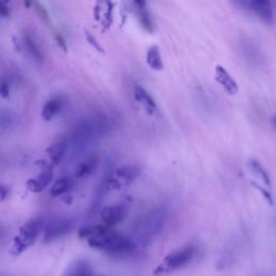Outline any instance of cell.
<instances>
[{
    "label": "cell",
    "instance_id": "1",
    "mask_svg": "<svg viewBox=\"0 0 276 276\" xmlns=\"http://www.w3.org/2000/svg\"><path fill=\"white\" fill-rule=\"evenodd\" d=\"M79 237L86 239L91 247L110 255H130L136 248L130 238L107 226L82 228L79 231Z\"/></svg>",
    "mask_w": 276,
    "mask_h": 276
},
{
    "label": "cell",
    "instance_id": "2",
    "mask_svg": "<svg viewBox=\"0 0 276 276\" xmlns=\"http://www.w3.org/2000/svg\"><path fill=\"white\" fill-rule=\"evenodd\" d=\"M166 208L159 206L148 212L138 222L136 234L141 244L148 245L157 237L164 227L166 219Z\"/></svg>",
    "mask_w": 276,
    "mask_h": 276
},
{
    "label": "cell",
    "instance_id": "3",
    "mask_svg": "<svg viewBox=\"0 0 276 276\" xmlns=\"http://www.w3.org/2000/svg\"><path fill=\"white\" fill-rule=\"evenodd\" d=\"M198 254V246L188 244L176 251L168 254L163 260V264L156 270V275H162L174 271H178L189 266Z\"/></svg>",
    "mask_w": 276,
    "mask_h": 276
},
{
    "label": "cell",
    "instance_id": "4",
    "mask_svg": "<svg viewBox=\"0 0 276 276\" xmlns=\"http://www.w3.org/2000/svg\"><path fill=\"white\" fill-rule=\"evenodd\" d=\"M43 229L44 221L41 218L31 219L22 226L19 229V235L15 238L14 241V248L16 249V253H21L31 245L39 235L43 232Z\"/></svg>",
    "mask_w": 276,
    "mask_h": 276
},
{
    "label": "cell",
    "instance_id": "5",
    "mask_svg": "<svg viewBox=\"0 0 276 276\" xmlns=\"http://www.w3.org/2000/svg\"><path fill=\"white\" fill-rule=\"evenodd\" d=\"M72 229L71 220L67 218H59L52 220L49 225L44 226L43 229V241L52 242L65 237Z\"/></svg>",
    "mask_w": 276,
    "mask_h": 276
},
{
    "label": "cell",
    "instance_id": "6",
    "mask_svg": "<svg viewBox=\"0 0 276 276\" xmlns=\"http://www.w3.org/2000/svg\"><path fill=\"white\" fill-rule=\"evenodd\" d=\"M127 215V207L124 204H113L104 207L100 212V218L107 227L117 226L122 222Z\"/></svg>",
    "mask_w": 276,
    "mask_h": 276
},
{
    "label": "cell",
    "instance_id": "7",
    "mask_svg": "<svg viewBox=\"0 0 276 276\" xmlns=\"http://www.w3.org/2000/svg\"><path fill=\"white\" fill-rule=\"evenodd\" d=\"M252 11H254L262 22L270 25L273 23L274 13L271 0H249Z\"/></svg>",
    "mask_w": 276,
    "mask_h": 276
},
{
    "label": "cell",
    "instance_id": "8",
    "mask_svg": "<svg viewBox=\"0 0 276 276\" xmlns=\"http://www.w3.org/2000/svg\"><path fill=\"white\" fill-rule=\"evenodd\" d=\"M215 79L216 81L222 86V89L228 93L229 95H235L239 92V85L235 82V80L228 72L225 67L221 65L216 66V70H215Z\"/></svg>",
    "mask_w": 276,
    "mask_h": 276
},
{
    "label": "cell",
    "instance_id": "9",
    "mask_svg": "<svg viewBox=\"0 0 276 276\" xmlns=\"http://www.w3.org/2000/svg\"><path fill=\"white\" fill-rule=\"evenodd\" d=\"M68 138L67 137H59L55 141L50 145L48 148V156L52 165H57L63 160L68 148Z\"/></svg>",
    "mask_w": 276,
    "mask_h": 276
},
{
    "label": "cell",
    "instance_id": "10",
    "mask_svg": "<svg viewBox=\"0 0 276 276\" xmlns=\"http://www.w3.org/2000/svg\"><path fill=\"white\" fill-rule=\"evenodd\" d=\"M52 179H53V171L49 167V168H45V170H43L41 173H39L36 177L28 179L26 186H27L29 191L38 193L44 190L45 188L50 185Z\"/></svg>",
    "mask_w": 276,
    "mask_h": 276
},
{
    "label": "cell",
    "instance_id": "11",
    "mask_svg": "<svg viewBox=\"0 0 276 276\" xmlns=\"http://www.w3.org/2000/svg\"><path fill=\"white\" fill-rule=\"evenodd\" d=\"M134 96H135L137 102L144 107V109L148 114H153L157 111L158 106L156 100L150 95L149 92H148L145 87L136 85L135 89H134Z\"/></svg>",
    "mask_w": 276,
    "mask_h": 276
},
{
    "label": "cell",
    "instance_id": "12",
    "mask_svg": "<svg viewBox=\"0 0 276 276\" xmlns=\"http://www.w3.org/2000/svg\"><path fill=\"white\" fill-rule=\"evenodd\" d=\"M99 163V158L96 154L86 157L83 161H81L75 170V176L77 178H85L96 170Z\"/></svg>",
    "mask_w": 276,
    "mask_h": 276
},
{
    "label": "cell",
    "instance_id": "13",
    "mask_svg": "<svg viewBox=\"0 0 276 276\" xmlns=\"http://www.w3.org/2000/svg\"><path fill=\"white\" fill-rule=\"evenodd\" d=\"M249 170H251V172L256 175L262 183H264L267 187L270 188L271 185H272V181H271V177H270V174H269L267 172V170L265 168V166L262 165L258 160L256 159H249L248 163H247Z\"/></svg>",
    "mask_w": 276,
    "mask_h": 276
},
{
    "label": "cell",
    "instance_id": "14",
    "mask_svg": "<svg viewBox=\"0 0 276 276\" xmlns=\"http://www.w3.org/2000/svg\"><path fill=\"white\" fill-rule=\"evenodd\" d=\"M141 173V170L134 164H125L117 168L116 171V176L120 179L125 180L126 183H131L139 177Z\"/></svg>",
    "mask_w": 276,
    "mask_h": 276
},
{
    "label": "cell",
    "instance_id": "15",
    "mask_svg": "<svg viewBox=\"0 0 276 276\" xmlns=\"http://www.w3.org/2000/svg\"><path fill=\"white\" fill-rule=\"evenodd\" d=\"M63 100L60 97H53L45 103L42 109V118L45 121H51L56 114L62 110Z\"/></svg>",
    "mask_w": 276,
    "mask_h": 276
},
{
    "label": "cell",
    "instance_id": "16",
    "mask_svg": "<svg viewBox=\"0 0 276 276\" xmlns=\"http://www.w3.org/2000/svg\"><path fill=\"white\" fill-rule=\"evenodd\" d=\"M147 63L153 70H162L163 69V62L162 56L158 46L153 45L149 48L147 52Z\"/></svg>",
    "mask_w": 276,
    "mask_h": 276
},
{
    "label": "cell",
    "instance_id": "17",
    "mask_svg": "<svg viewBox=\"0 0 276 276\" xmlns=\"http://www.w3.org/2000/svg\"><path fill=\"white\" fill-rule=\"evenodd\" d=\"M65 276H94V274L86 261H78L69 268Z\"/></svg>",
    "mask_w": 276,
    "mask_h": 276
},
{
    "label": "cell",
    "instance_id": "18",
    "mask_svg": "<svg viewBox=\"0 0 276 276\" xmlns=\"http://www.w3.org/2000/svg\"><path fill=\"white\" fill-rule=\"evenodd\" d=\"M71 187V181L68 178H60L57 181H55L54 185H53L52 189H51V194L52 197H60L64 193H66L70 189Z\"/></svg>",
    "mask_w": 276,
    "mask_h": 276
},
{
    "label": "cell",
    "instance_id": "19",
    "mask_svg": "<svg viewBox=\"0 0 276 276\" xmlns=\"http://www.w3.org/2000/svg\"><path fill=\"white\" fill-rule=\"evenodd\" d=\"M25 45L27 46V50L29 51L30 54L36 59H38L39 62L42 59V54H41V52H40L38 45L29 36L25 37Z\"/></svg>",
    "mask_w": 276,
    "mask_h": 276
},
{
    "label": "cell",
    "instance_id": "20",
    "mask_svg": "<svg viewBox=\"0 0 276 276\" xmlns=\"http://www.w3.org/2000/svg\"><path fill=\"white\" fill-rule=\"evenodd\" d=\"M139 19H140L141 25H143V27L147 31H149V32L153 31L154 25H153V22H152V18L150 17V14L146 10H140Z\"/></svg>",
    "mask_w": 276,
    "mask_h": 276
},
{
    "label": "cell",
    "instance_id": "21",
    "mask_svg": "<svg viewBox=\"0 0 276 276\" xmlns=\"http://www.w3.org/2000/svg\"><path fill=\"white\" fill-rule=\"evenodd\" d=\"M252 185L255 187V188H257V189L262 193V195H264V197L266 198V200L268 201V203L269 204H273V197H272V194H271V192L270 191H269V190H267V189H265V188H261L260 186H258L257 184H255V183H252Z\"/></svg>",
    "mask_w": 276,
    "mask_h": 276
},
{
    "label": "cell",
    "instance_id": "22",
    "mask_svg": "<svg viewBox=\"0 0 276 276\" xmlns=\"http://www.w3.org/2000/svg\"><path fill=\"white\" fill-rule=\"evenodd\" d=\"M232 2L238 6L241 10L243 11H252L251 3H249V0H232Z\"/></svg>",
    "mask_w": 276,
    "mask_h": 276
},
{
    "label": "cell",
    "instance_id": "23",
    "mask_svg": "<svg viewBox=\"0 0 276 276\" xmlns=\"http://www.w3.org/2000/svg\"><path fill=\"white\" fill-rule=\"evenodd\" d=\"M9 192L10 191H9L8 187L0 184V201H3V200H5L6 198H8Z\"/></svg>",
    "mask_w": 276,
    "mask_h": 276
},
{
    "label": "cell",
    "instance_id": "24",
    "mask_svg": "<svg viewBox=\"0 0 276 276\" xmlns=\"http://www.w3.org/2000/svg\"><path fill=\"white\" fill-rule=\"evenodd\" d=\"M9 15V10L6 8V5L0 0V17H5Z\"/></svg>",
    "mask_w": 276,
    "mask_h": 276
},
{
    "label": "cell",
    "instance_id": "25",
    "mask_svg": "<svg viewBox=\"0 0 276 276\" xmlns=\"http://www.w3.org/2000/svg\"><path fill=\"white\" fill-rule=\"evenodd\" d=\"M139 10H146V0H133Z\"/></svg>",
    "mask_w": 276,
    "mask_h": 276
},
{
    "label": "cell",
    "instance_id": "26",
    "mask_svg": "<svg viewBox=\"0 0 276 276\" xmlns=\"http://www.w3.org/2000/svg\"><path fill=\"white\" fill-rule=\"evenodd\" d=\"M0 93H1L3 96H6V95H8V93H9L8 86H6L5 84H1V85H0Z\"/></svg>",
    "mask_w": 276,
    "mask_h": 276
},
{
    "label": "cell",
    "instance_id": "27",
    "mask_svg": "<svg viewBox=\"0 0 276 276\" xmlns=\"http://www.w3.org/2000/svg\"><path fill=\"white\" fill-rule=\"evenodd\" d=\"M56 38H57V41H58V44H59V45H62V46H63V48H64V49H66V46H65V42H64V39H63L62 37H60L59 35H57V36H56Z\"/></svg>",
    "mask_w": 276,
    "mask_h": 276
},
{
    "label": "cell",
    "instance_id": "28",
    "mask_svg": "<svg viewBox=\"0 0 276 276\" xmlns=\"http://www.w3.org/2000/svg\"><path fill=\"white\" fill-rule=\"evenodd\" d=\"M273 124L275 126V130H276V116L273 118Z\"/></svg>",
    "mask_w": 276,
    "mask_h": 276
},
{
    "label": "cell",
    "instance_id": "29",
    "mask_svg": "<svg viewBox=\"0 0 276 276\" xmlns=\"http://www.w3.org/2000/svg\"><path fill=\"white\" fill-rule=\"evenodd\" d=\"M25 3L27 4V5H29V3H30V0H25Z\"/></svg>",
    "mask_w": 276,
    "mask_h": 276
}]
</instances>
